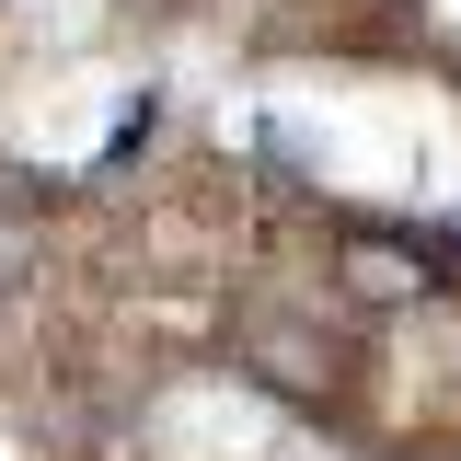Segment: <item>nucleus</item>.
I'll return each mask as SVG.
<instances>
[{
	"mask_svg": "<svg viewBox=\"0 0 461 461\" xmlns=\"http://www.w3.org/2000/svg\"><path fill=\"white\" fill-rule=\"evenodd\" d=\"M346 288H357V300H427L438 266L403 254V242H369V230H357V242H346Z\"/></svg>",
	"mask_w": 461,
	"mask_h": 461,
	"instance_id": "obj_1",
	"label": "nucleus"
},
{
	"mask_svg": "<svg viewBox=\"0 0 461 461\" xmlns=\"http://www.w3.org/2000/svg\"><path fill=\"white\" fill-rule=\"evenodd\" d=\"M23 266H35V208H0V300L23 288Z\"/></svg>",
	"mask_w": 461,
	"mask_h": 461,
	"instance_id": "obj_2",
	"label": "nucleus"
}]
</instances>
